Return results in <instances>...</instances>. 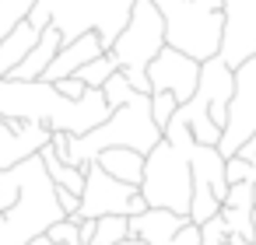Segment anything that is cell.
Instances as JSON below:
<instances>
[{
  "label": "cell",
  "mask_w": 256,
  "mask_h": 245,
  "mask_svg": "<svg viewBox=\"0 0 256 245\" xmlns=\"http://www.w3.org/2000/svg\"><path fill=\"white\" fill-rule=\"evenodd\" d=\"M224 7V39H221V60L238 70L256 56V0H221Z\"/></svg>",
  "instance_id": "9c48e42d"
},
{
  "label": "cell",
  "mask_w": 256,
  "mask_h": 245,
  "mask_svg": "<svg viewBox=\"0 0 256 245\" xmlns=\"http://www.w3.org/2000/svg\"><path fill=\"white\" fill-rule=\"evenodd\" d=\"M120 245H144V242H137V238H126V242H120Z\"/></svg>",
  "instance_id": "f546056e"
},
{
  "label": "cell",
  "mask_w": 256,
  "mask_h": 245,
  "mask_svg": "<svg viewBox=\"0 0 256 245\" xmlns=\"http://www.w3.org/2000/svg\"><path fill=\"white\" fill-rule=\"evenodd\" d=\"M112 74H120V70H116V63L109 60V53H102V56H95L92 63H84L74 77H81L88 88H106V81H109Z\"/></svg>",
  "instance_id": "ffe728a7"
},
{
  "label": "cell",
  "mask_w": 256,
  "mask_h": 245,
  "mask_svg": "<svg viewBox=\"0 0 256 245\" xmlns=\"http://www.w3.org/2000/svg\"><path fill=\"white\" fill-rule=\"evenodd\" d=\"M36 4L50 14V25H56L67 42L95 28L109 49L116 35L126 28L134 0H36ZM154 4L162 7V14H172L182 0H154Z\"/></svg>",
  "instance_id": "8992f818"
},
{
  "label": "cell",
  "mask_w": 256,
  "mask_h": 245,
  "mask_svg": "<svg viewBox=\"0 0 256 245\" xmlns=\"http://www.w3.org/2000/svg\"><path fill=\"white\" fill-rule=\"evenodd\" d=\"M53 140V130L42 123H18V119H0V172L22 165L25 158L39 154Z\"/></svg>",
  "instance_id": "8fae6325"
},
{
  "label": "cell",
  "mask_w": 256,
  "mask_h": 245,
  "mask_svg": "<svg viewBox=\"0 0 256 245\" xmlns=\"http://www.w3.org/2000/svg\"><path fill=\"white\" fill-rule=\"evenodd\" d=\"M28 245H60V242H53V238H50V235H39V238H32V242H28Z\"/></svg>",
  "instance_id": "83f0119b"
},
{
  "label": "cell",
  "mask_w": 256,
  "mask_h": 245,
  "mask_svg": "<svg viewBox=\"0 0 256 245\" xmlns=\"http://www.w3.org/2000/svg\"><path fill=\"white\" fill-rule=\"evenodd\" d=\"M228 238H232V231H228L221 214L200 224V245H228Z\"/></svg>",
  "instance_id": "603a6c76"
},
{
  "label": "cell",
  "mask_w": 256,
  "mask_h": 245,
  "mask_svg": "<svg viewBox=\"0 0 256 245\" xmlns=\"http://www.w3.org/2000/svg\"><path fill=\"white\" fill-rule=\"evenodd\" d=\"M39 158H42V165H46V172H50V179H53V186H56V189H70V193H78V196L84 193V168L64 165L50 144L39 151Z\"/></svg>",
  "instance_id": "e0dca14e"
},
{
  "label": "cell",
  "mask_w": 256,
  "mask_h": 245,
  "mask_svg": "<svg viewBox=\"0 0 256 245\" xmlns=\"http://www.w3.org/2000/svg\"><path fill=\"white\" fill-rule=\"evenodd\" d=\"M144 158H148V154H140V151H134V147H109V151H102L95 161H98L112 179H120V182H126V186H140V182H144Z\"/></svg>",
  "instance_id": "9a60e30c"
},
{
  "label": "cell",
  "mask_w": 256,
  "mask_h": 245,
  "mask_svg": "<svg viewBox=\"0 0 256 245\" xmlns=\"http://www.w3.org/2000/svg\"><path fill=\"white\" fill-rule=\"evenodd\" d=\"M252 245H256V238H252Z\"/></svg>",
  "instance_id": "4dcf8cb0"
},
{
  "label": "cell",
  "mask_w": 256,
  "mask_h": 245,
  "mask_svg": "<svg viewBox=\"0 0 256 245\" xmlns=\"http://www.w3.org/2000/svg\"><path fill=\"white\" fill-rule=\"evenodd\" d=\"M190 140L193 137L176 123H168L162 130V144L144 158L140 193H144L148 207L190 217V203H193V165H190V151H186Z\"/></svg>",
  "instance_id": "277c9868"
},
{
  "label": "cell",
  "mask_w": 256,
  "mask_h": 245,
  "mask_svg": "<svg viewBox=\"0 0 256 245\" xmlns=\"http://www.w3.org/2000/svg\"><path fill=\"white\" fill-rule=\"evenodd\" d=\"M228 245H252V242H249V238H238V235H232V238H228Z\"/></svg>",
  "instance_id": "f1b7e54d"
},
{
  "label": "cell",
  "mask_w": 256,
  "mask_h": 245,
  "mask_svg": "<svg viewBox=\"0 0 256 245\" xmlns=\"http://www.w3.org/2000/svg\"><path fill=\"white\" fill-rule=\"evenodd\" d=\"M182 224H190L186 214H172V210L148 207L144 214L130 217V238H137L144 245H172V238L179 235Z\"/></svg>",
  "instance_id": "4fadbf2b"
},
{
  "label": "cell",
  "mask_w": 256,
  "mask_h": 245,
  "mask_svg": "<svg viewBox=\"0 0 256 245\" xmlns=\"http://www.w3.org/2000/svg\"><path fill=\"white\" fill-rule=\"evenodd\" d=\"M224 207H235V210H252V207H256V196H252V186H249V182H235V186H228V196H224Z\"/></svg>",
  "instance_id": "cb8c5ba5"
},
{
  "label": "cell",
  "mask_w": 256,
  "mask_h": 245,
  "mask_svg": "<svg viewBox=\"0 0 256 245\" xmlns=\"http://www.w3.org/2000/svg\"><path fill=\"white\" fill-rule=\"evenodd\" d=\"M106 53V42H102V35L92 28V32H84V35H78V39H70V42H64V49L53 56V63L46 67V74H42V81H50V84H56V81H64V77H74L84 63H92L95 56H102Z\"/></svg>",
  "instance_id": "7c38bea8"
},
{
  "label": "cell",
  "mask_w": 256,
  "mask_h": 245,
  "mask_svg": "<svg viewBox=\"0 0 256 245\" xmlns=\"http://www.w3.org/2000/svg\"><path fill=\"white\" fill-rule=\"evenodd\" d=\"M46 235H50L53 242H60V245H81V228H78V221H70V217L56 221Z\"/></svg>",
  "instance_id": "d4e9b609"
},
{
  "label": "cell",
  "mask_w": 256,
  "mask_h": 245,
  "mask_svg": "<svg viewBox=\"0 0 256 245\" xmlns=\"http://www.w3.org/2000/svg\"><path fill=\"white\" fill-rule=\"evenodd\" d=\"M168 46L165 35V14L154 0H134L126 28L116 35V42L106 49L116 70L123 74H148V63Z\"/></svg>",
  "instance_id": "52a82bcc"
},
{
  "label": "cell",
  "mask_w": 256,
  "mask_h": 245,
  "mask_svg": "<svg viewBox=\"0 0 256 245\" xmlns=\"http://www.w3.org/2000/svg\"><path fill=\"white\" fill-rule=\"evenodd\" d=\"M11 179H14V203L0 210V245H28L67 214L56 203V186L39 154L14 165Z\"/></svg>",
  "instance_id": "3957f363"
},
{
  "label": "cell",
  "mask_w": 256,
  "mask_h": 245,
  "mask_svg": "<svg viewBox=\"0 0 256 245\" xmlns=\"http://www.w3.org/2000/svg\"><path fill=\"white\" fill-rule=\"evenodd\" d=\"M221 217H224V224H228V231L232 235H238V238H256V224H252V210H235V207H221Z\"/></svg>",
  "instance_id": "44dd1931"
},
{
  "label": "cell",
  "mask_w": 256,
  "mask_h": 245,
  "mask_svg": "<svg viewBox=\"0 0 256 245\" xmlns=\"http://www.w3.org/2000/svg\"><path fill=\"white\" fill-rule=\"evenodd\" d=\"M56 203H60V210L67 217H78V210H81V196L70 193V189H56Z\"/></svg>",
  "instance_id": "4316f807"
},
{
  "label": "cell",
  "mask_w": 256,
  "mask_h": 245,
  "mask_svg": "<svg viewBox=\"0 0 256 245\" xmlns=\"http://www.w3.org/2000/svg\"><path fill=\"white\" fill-rule=\"evenodd\" d=\"M56 91H60L64 98H70V102H78V98H84V91H88V84H84L81 77H64V81H56Z\"/></svg>",
  "instance_id": "484cf974"
},
{
  "label": "cell",
  "mask_w": 256,
  "mask_h": 245,
  "mask_svg": "<svg viewBox=\"0 0 256 245\" xmlns=\"http://www.w3.org/2000/svg\"><path fill=\"white\" fill-rule=\"evenodd\" d=\"M112 116L102 88H88L84 98L70 102L50 81H11L0 77V119L18 123H42L53 133L84 137Z\"/></svg>",
  "instance_id": "6da1fadb"
},
{
  "label": "cell",
  "mask_w": 256,
  "mask_h": 245,
  "mask_svg": "<svg viewBox=\"0 0 256 245\" xmlns=\"http://www.w3.org/2000/svg\"><path fill=\"white\" fill-rule=\"evenodd\" d=\"M148 81H151V95L154 91H168L176 95L179 105H186L200 84V60L186 56L182 49L165 46L151 63H148Z\"/></svg>",
  "instance_id": "30bf717a"
},
{
  "label": "cell",
  "mask_w": 256,
  "mask_h": 245,
  "mask_svg": "<svg viewBox=\"0 0 256 245\" xmlns=\"http://www.w3.org/2000/svg\"><path fill=\"white\" fill-rule=\"evenodd\" d=\"M64 42H67V39H64V32H60L56 25H50V28L39 35L36 49H32V53H28V56L11 70V74H8V77H11V81H42L46 67H50V63H53V56L64 49Z\"/></svg>",
  "instance_id": "5bb4252c"
},
{
  "label": "cell",
  "mask_w": 256,
  "mask_h": 245,
  "mask_svg": "<svg viewBox=\"0 0 256 245\" xmlns=\"http://www.w3.org/2000/svg\"><path fill=\"white\" fill-rule=\"evenodd\" d=\"M232 98H235V70L221 56L204 60L200 63V84H196L193 98L186 105H179L168 123L182 126L196 144L218 147L221 133L228 130V119H232Z\"/></svg>",
  "instance_id": "5b68a950"
},
{
  "label": "cell",
  "mask_w": 256,
  "mask_h": 245,
  "mask_svg": "<svg viewBox=\"0 0 256 245\" xmlns=\"http://www.w3.org/2000/svg\"><path fill=\"white\" fill-rule=\"evenodd\" d=\"M36 7V0H0V42H4Z\"/></svg>",
  "instance_id": "d6986e66"
},
{
  "label": "cell",
  "mask_w": 256,
  "mask_h": 245,
  "mask_svg": "<svg viewBox=\"0 0 256 245\" xmlns=\"http://www.w3.org/2000/svg\"><path fill=\"white\" fill-rule=\"evenodd\" d=\"M148 210V200L140 193V186H126L120 179H112L98 161H88L84 165V193H81V210L78 217L70 221H84V217H109V214H120V217H137Z\"/></svg>",
  "instance_id": "ba28073f"
},
{
  "label": "cell",
  "mask_w": 256,
  "mask_h": 245,
  "mask_svg": "<svg viewBox=\"0 0 256 245\" xmlns=\"http://www.w3.org/2000/svg\"><path fill=\"white\" fill-rule=\"evenodd\" d=\"M39 35H42V32H36L28 21H22L4 42H0V77H8V74H11V70H14L32 49H36Z\"/></svg>",
  "instance_id": "2e32d148"
},
{
  "label": "cell",
  "mask_w": 256,
  "mask_h": 245,
  "mask_svg": "<svg viewBox=\"0 0 256 245\" xmlns=\"http://www.w3.org/2000/svg\"><path fill=\"white\" fill-rule=\"evenodd\" d=\"M130 238V217L109 214V217H95V238L92 245H120Z\"/></svg>",
  "instance_id": "ac0fdd59"
},
{
  "label": "cell",
  "mask_w": 256,
  "mask_h": 245,
  "mask_svg": "<svg viewBox=\"0 0 256 245\" xmlns=\"http://www.w3.org/2000/svg\"><path fill=\"white\" fill-rule=\"evenodd\" d=\"M158 144H162V126L151 116V95H137V91L123 105H116L112 116L102 126H95L92 133H84V137L53 133V140H50L56 158L74 168H84L109 147H134L140 154H151Z\"/></svg>",
  "instance_id": "7a4b0ae2"
},
{
  "label": "cell",
  "mask_w": 256,
  "mask_h": 245,
  "mask_svg": "<svg viewBox=\"0 0 256 245\" xmlns=\"http://www.w3.org/2000/svg\"><path fill=\"white\" fill-rule=\"evenodd\" d=\"M176 109H179L176 95H168V91H154V95H151V116H154V123H158L162 130L168 126V119L176 116Z\"/></svg>",
  "instance_id": "7402d4cb"
}]
</instances>
